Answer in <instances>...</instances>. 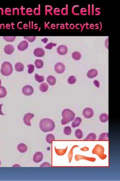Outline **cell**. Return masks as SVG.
Returning a JSON list of instances; mask_svg holds the SVG:
<instances>
[{"instance_id": "obj_24", "label": "cell", "mask_w": 120, "mask_h": 181, "mask_svg": "<svg viewBox=\"0 0 120 181\" xmlns=\"http://www.w3.org/2000/svg\"><path fill=\"white\" fill-rule=\"evenodd\" d=\"M72 57L75 60H79L81 58V55L79 52H75L72 53Z\"/></svg>"}, {"instance_id": "obj_32", "label": "cell", "mask_w": 120, "mask_h": 181, "mask_svg": "<svg viewBox=\"0 0 120 181\" xmlns=\"http://www.w3.org/2000/svg\"><path fill=\"white\" fill-rule=\"evenodd\" d=\"M28 70V73L29 74H31L33 73L34 70V66L32 64H30L27 66Z\"/></svg>"}, {"instance_id": "obj_33", "label": "cell", "mask_w": 120, "mask_h": 181, "mask_svg": "<svg viewBox=\"0 0 120 181\" xmlns=\"http://www.w3.org/2000/svg\"><path fill=\"white\" fill-rule=\"evenodd\" d=\"M56 45H57V44H55V43H49V44H48L45 47V48L46 49L51 50V49H52L53 47L56 46Z\"/></svg>"}, {"instance_id": "obj_7", "label": "cell", "mask_w": 120, "mask_h": 181, "mask_svg": "<svg viewBox=\"0 0 120 181\" xmlns=\"http://www.w3.org/2000/svg\"><path fill=\"white\" fill-rule=\"evenodd\" d=\"M22 93L26 96H30L34 93V89L31 86L26 85L22 88Z\"/></svg>"}, {"instance_id": "obj_18", "label": "cell", "mask_w": 120, "mask_h": 181, "mask_svg": "<svg viewBox=\"0 0 120 181\" xmlns=\"http://www.w3.org/2000/svg\"><path fill=\"white\" fill-rule=\"evenodd\" d=\"M15 68L16 71L17 72H22L24 70V66L21 62H18L15 64Z\"/></svg>"}, {"instance_id": "obj_41", "label": "cell", "mask_w": 120, "mask_h": 181, "mask_svg": "<svg viewBox=\"0 0 120 181\" xmlns=\"http://www.w3.org/2000/svg\"><path fill=\"white\" fill-rule=\"evenodd\" d=\"M0 165H1V161H0Z\"/></svg>"}, {"instance_id": "obj_35", "label": "cell", "mask_w": 120, "mask_h": 181, "mask_svg": "<svg viewBox=\"0 0 120 181\" xmlns=\"http://www.w3.org/2000/svg\"><path fill=\"white\" fill-rule=\"evenodd\" d=\"M40 167H51V165L48 162H44L41 165Z\"/></svg>"}, {"instance_id": "obj_8", "label": "cell", "mask_w": 120, "mask_h": 181, "mask_svg": "<svg viewBox=\"0 0 120 181\" xmlns=\"http://www.w3.org/2000/svg\"><path fill=\"white\" fill-rule=\"evenodd\" d=\"M34 115L31 113H28L25 114L24 116V124L28 126H30V120L34 117Z\"/></svg>"}, {"instance_id": "obj_40", "label": "cell", "mask_w": 120, "mask_h": 181, "mask_svg": "<svg viewBox=\"0 0 120 181\" xmlns=\"http://www.w3.org/2000/svg\"><path fill=\"white\" fill-rule=\"evenodd\" d=\"M1 80H0V85H1Z\"/></svg>"}, {"instance_id": "obj_2", "label": "cell", "mask_w": 120, "mask_h": 181, "mask_svg": "<svg viewBox=\"0 0 120 181\" xmlns=\"http://www.w3.org/2000/svg\"><path fill=\"white\" fill-rule=\"evenodd\" d=\"M62 115L63 118L61 122L62 125H65L73 121L75 114L73 111L68 108H66L62 111Z\"/></svg>"}, {"instance_id": "obj_30", "label": "cell", "mask_w": 120, "mask_h": 181, "mask_svg": "<svg viewBox=\"0 0 120 181\" xmlns=\"http://www.w3.org/2000/svg\"><path fill=\"white\" fill-rule=\"evenodd\" d=\"M76 78L74 76H70L68 79V82L70 84H75L76 82Z\"/></svg>"}, {"instance_id": "obj_11", "label": "cell", "mask_w": 120, "mask_h": 181, "mask_svg": "<svg viewBox=\"0 0 120 181\" xmlns=\"http://www.w3.org/2000/svg\"><path fill=\"white\" fill-rule=\"evenodd\" d=\"M35 56L37 57H42L45 54L44 50L41 48H38L35 49L34 52Z\"/></svg>"}, {"instance_id": "obj_16", "label": "cell", "mask_w": 120, "mask_h": 181, "mask_svg": "<svg viewBox=\"0 0 120 181\" xmlns=\"http://www.w3.org/2000/svg\"><path fill=\"white\" fill-rule=\"evenodd\" d=\"M82 122V119L79 117H77L72 124V127L75 128L78 127Z\"/></svg>"}, {"instance_id": "obj_37", "label": "cell", "mask_w": 120, "mask_h": 181, "mask_svg": "<svg viewBox=\"0 0 120 181\" xmlns=\"http://www.w3.org/2000/svg\"><path fill=\"white\" fill-rule=\"evenodd\" d=\"M73 147H74V146H73ZM73 148H72V149L71 150V152H70V153H69V154H69V160L70 159V158H71V160H72V149H73Z\"/></svg>"}, {"instance_id": "obj_26", "label": "cell", "mask_w": 120, "mask_h": 181, "mask_svg": "<svg viewBox=\"0 0 120 181\" xmlns=\"http://www.w3.org/2000/svg\"><path fill=\"white\" fill-rule=\"evenodd\" d=\"M75 135L76 137L78 139L82 138L83 136V134L82 130L80 129H78L75 132Z\"/></svg>"}, {"instance_id": "obj_14", "label": "cell", "mask_w": 120, "mask_h": 181, "mask_svg": "<svg viewBox=\"0 0 120 181\" xmlns=\"http://www.w3.org/2000/svg\"><path fill=\"white\" fill-rule=\"evenodd\" d=\"M98 72L96 69H92L89 70L87 73V76L89 78H93L97 76Z\"/></svg>"}, {"instance_id": "obj_36", "label": "cell", "mask_w": 120, "mask_h": 181, "mask_svg": "<svg viewBox=\"0 0 120 181\" xmlns=\"http://www.w3.org/2000/svg\"><path fill=\"white\" fill-rule=\"evenodd\" d=\"M93 83H94V85L96 87H97L99 88V86H100V83H99V82L98 80H95L93 81Z\"/></svg>"}, {"instance_id": "obj_13", "label": "cell", "mask_w": 120, "mask_h": 181, "mask_svg": "<svg viewBox=\"0 0 120 181\" xmlns=\"http://www.w3.org/2000/svg\"><path fill=\"white\" fill-rule=\"evenodd\" d=\"M14 47L11 44H8L5 46L4 48L5 52L7 54H11L13 53L14 52Z\"/></svg>"}, {"instance_id": "obj_6", "label": "cell", "mask_w": 120, "mask_h": 181, "mask_svg": "<svg viewBox=\"0 0 120 181\" xmlns=\"http://www.w3.org/2000/svg\"><path fill=\"white\" fill-rule=\"evenodd\" d=\"M54 69L56 73L58 74H62L65 70V67L61 62H58L55 65Z\"/></svg>"}, {"instance_id": "obj_27", "label": "cell", "mask_w": 120, "mask_h": 181, "mask_svg": "<svg viewBox=\"0 0 120 181\" xmlns=\"http://www.w3.org/2000/svg\"><path fill=\"white\" fill-rule=\"evenodd\" d=\"M55 140V137L52 134H49L46 136V141L49 144H51L52 141Z\"/></svg>"}, {"instance_id": "obj_4", "label": "cell", "mask_w": 120, "mask_h": 181, "mask_svg": "<svg viewBox=\"0 0 120 181\" xmlns=\"http://www.w3.org/2000/svg\"><path fill=\"white\" fill-rule=\"evenodd\" d=\"M93 153L98 156L101 159H104L107 156L104 154V149L103 147L100 145H97L93 150Z\"/></svg>"}, {"instance_id": "obj_5", "label": "cell", "mask_w": 120, "mask_h": 181, "mask_svg": "<svg viewBox=\"0 0 120 181\" xmlns=\"http://www.w3.org/2000/svg\"><path fill=\"white\" fill-rule=\"evenodd\" d=\"M83 115L87 119H89L92 117L94 114L93 110L90 107L85 108L83 110Z\"/></svg>"}, {"instance_id": "obj_38", "label": "cell", "mask_w": 120, "mask_h": 181, "mask_svg": "<svg viewBox=\"0 0 120 181\" xmlns=\"http://www.w3.org/2000/svg\"><path fill=\"white\" fill-rule=\"evenodd\" d=\"M2 105L3 104H0V115H5V114L3 113L2 111Z\"/></svg>"}, {"instance_id": "obj_31", "label": "cell", "mask_w": 120, "mask_h": 181, "mask_svg": "<svg viewBox=\"0 0 120 181\" xmlns=\"http://www.w3.org/2000/svg\"><path fill=\"white\" fill-rule=\"evenodd\" d=\"M16 36H4V38L7 42H12L15 40Z\"/></svg>"}, {"instance_id": "obj_12", "label": "cell", "mask_w": 120, "mask_h": 181, "mask_svg": "<svg viewBox=\"0 0 120 181\" xmlns=\"http://www.w3.org/2000/svg\"><path fill=\"white\" fill-rule=\"evenodd\" d=\"M28 47V43L27 41L24 40L19 44L18 46V49L20 51H24L26 50Z\"/></svg>"}, {"instance_id": "obj_34", "label": "cell", "mask_w": 120, "mask_h": 181, "mask_svg": "<svg viewBox=\"0 0 120 181\" xmlns=\"http://www.w3.org/2000/svg\"><path fill=\"white\" fill-rule=\"evenodd\" d=\"M24 38L30 42H32L35 40L36 39V36H24Z\"/></svg>"}, {"instance_id": "obj_9", "label": "cell", "mask_w": 120, "mask_h": 181, "mask_svg": "<svg viewBox=\"0 0 120 181\" xmlns=\"http://www.w3.org/2000/svg\"><path fill=\"white\" fill-rule=\"evenodd\" d=\"M43 158V153L40 152H37L35 153L33 157V161L36 163H38L42 161Z\"/></svg>"}, {"instance_id": "obj_20", "label": "cell", "mask_w": 120, "mask_h": 181, "mask_svg": "<svg viewBox=\"0 0 120 181\" xmlns=\"http://www.w3.org/2000/svg\"><path fill=\"white\" fill-rule=\"evenodd\" d=\"M98 140L100 141H107L109 140L108 133H102L99 136Z\"/></svg>"}, {"instance_id": "obj_22", "label": "cell", "mask_w": 120, "mask_h": 181, "mask_svg": "<svg viewBox=\"0 0 120 181\" xmlns=\"http://www.w3.org/2000/svg\"><path fill=\"white\" fill-rule=\"evenodd\" d=\"M7 94L6 88L3 86H0V98H4Z\"/></svg>"}, {"instance_id": "obj_28", "label": "cell", "mask_w": 120, "mask_h": 181, "mask_svg": "<svg viewBox=\"0 0 120 181\" xmlns=\"http://www.w3.org/2000/svg\"><path fill=\"white\" fill-rule=\"evenodd\" d=\"M64 132L66 135H70L71 134V128L69 126H66L64 129Z\"/></svg>"}, {"instance_id": "obj_39", "label": "cell", "mask_w": 120, "mask_h": 181, "mask_svg": "<svg viewBox=\"0 0 120 181\" xmlns=\"http://www.w3.org/2000/svg\"><path fill=\"white\" fill-rule=\"evenodd\" d=\"M42 41L43 42V43H46L48 41V39L47 38H45L43 39L42 40Z\"/></svg>"}, {"instance_id": "obj_21", "label": "cell", "mask_w": 120, "mask_h": 181, "mask_svg": "<svg viewBox=\"0 0 120 181\" xmlns=\"http://www.w3.org/2000/svg\"><path fill=\"white\" fill-rule=\"evenodd\" d=\"M99 120L101 122H107L108 120V116L105 113L102 114L99 116Z\"/></svg>"}, {"instance_id": "obj_19", "label": "cell", "mask_w": 120, "mask_h": 181, "mask_svg": "<svg viewBox=\"0 0 120 181\" xmlns=\"http://www.w3.org/2000/svg\"><path fill=\"white\" fill-rule=\"evenodd\" d=\"M96 139V135L94 133H90L88 134V135L86 137V138L84 140L87 141H94Z\"/></svg>"}, {"instance_id": "obj_15", "label": "cell", "mask_w": 120, "mask_h": 181, "mask_svg": "<svg viewBox=\"0 0 120 181\" xmlns=\"http://www.w3.org/2000/svg\"><path fill=\"white\" fill-rule=\"evenodd\" d=\"M17 148L19 152L21 153H25L28 149L27 146L24 143H20L18 144Z\"/></svg>"}, {"instance_id": "obj_10", "label": "cell", "mask_w": 120, "mask_h": 181, "mask_svg": "<svg viewBox=\"0 0 120 181\" xmlns=\"http://www.w3.org/2000/svg\"><path fill=\"white\" fill-rule=\"evenodd\" d=\"M57 52L58 54L60 55H65L67 53L68 49L66 46L61 45L59 46L57 48Z\"/></svg>"}, {"instance_id": "obj_29", "label": "cell", "mask_w": 120, "mask_h": 181, "mask_svg": "<svg viewBox=\"0 0 120 181\" xmlns=\"http://www.w3.org/2000/svg\"><path fill=\"white\" fill-rule=\"evenodd\" d=\"M35 78L36 80L40 83L44 81V78L43 76L39 75L37 74H35Z\"/></svg>"}, {"instance_id": "obj_17", "label": "cell", "mask_w": 120, "mask_h": 181, "mask_svg": "<svg viewBox=\"0 0 120 181\" xmlns=\"http://www.w3.org/2000/svg\"><path fill=\"white\" fill-rule=\"evenodd\" d=\"M46 80L49 84L52 86H54L56 82V79L52 75L49 76L47 77Z\"/></svg>"}, {"instance_id": "obj_23", "label": "cell", "mask_w": 120, "mask_h": 181, "mask_svg": "<svg viewBox=\"0 0 120 181\" xmlns=\"http://www.w3.org/2000/svg\"><path fill=\"white\" fill-rule=\"evenodd\" d=\"M48 88H49L48 85L45 82L42 83L40 86V91L43 92H47L48 90Z\"/></svg>"}, {"instance_id": "obj_1", "label": "cell", "mask_w": 120, "mask_h": 181, "mask_svg": "<svg viewBox=\"0 0 120 181\" xmlns=\"http://www.w3.org/2000/svg\"><path fill=\"white\" fill-rule=\"evenodd\" d=\"M55 126L54 121L49 118L42 119L40 122V127L44 132L52 131L55 129Z\"/></svg>"}, {"instance_id": "obj_25", "label": "cell", "mask_w": 120, "mask_h": 181, "mask_svg": "<svg viewBox=\"0 0 120 181\" xmlns=\"http://www.w3.org/2000/svg\"><path fill=\"white\" fill-rule=\"evenodd\" d=\"M35 64L37 68L40 69L43 67L44 63L42 60H37L35 61Z\"/></svg>"}, {"instance_id": "obj_3", "label": "cell", "mask_w": 120, "mask_h": 181, "mask_svg": "<svg viewBox=\"0 0 120 181\" xmlns=\"http://www.w3.org/2000/svg\"><path fill=\"white\" fill-rule=\"evenodd\" d=\"M13 71L12 65L10 62H5L2 64L1 73L5 76H8L12 74Z\"/></svg>"}]
</instances>
